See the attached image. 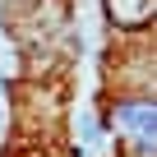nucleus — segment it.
Returning <instances> with one entry per match:
<instances>
[{
    "label": "nucleus",
    "mask_w": 157,
    "mask_h": 157,
    "mask_svg": "<svg viewBox=\"0 0 157 157\" xmlns=\"http://www.w3.org/2000/svg\"><path fill=\"white\" fill-rule=\"evenodd\" d=\"M120 120L134 129L139 148H152V106H148V102H129V106H120Z\"/></svg>",
    "instance_id": "nucleus-1"
},
{
    "label": "nucleus",
    "mask_w": 157,
    "mask_h": 157,
    "mask_svg": "<svg viewBox=\"0 0 157 157\" xmlns=\"http://www.w3.org/2000/svg\"><path fill=\"white\" fill-rule=\"evenodd\" d=\"M111 14L120 23H143L152 14V0H111Z\"/></svg>",
    "instance_id": "nucleus-2"
}]
</instances>
